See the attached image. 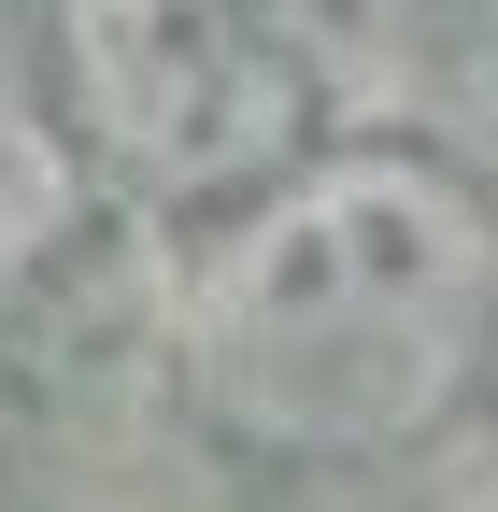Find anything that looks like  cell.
<instances>
[{
  "label": "cell",
  "instance_id": "7a4b0ae2",
  "mask_svg": "<svg viewBox=\"0 0 498 512\" xmlns=\"http://www.w3.org/2000/svg\"><path fill=\"white\" fill-rule=\"evenodd\" d=\"M43 72L72 157H100L157 214H242L314 143V57L257 0H57Z\"/></svg>",
  "mask_w": 498,
  "mask_h": 512
},
{
  "label": "cell",
  "instance_id": "277c9868",
  "mask_svg": "<svg viewBox=\"0 0 498 512\" xmlns=\"http://www.w3.org/2000/svg\"><path fill=\"white\" fill-rule=\"evenodd\" d=\"M257 15L285 43H370V29H399V0H257Z\"/></svg>",
  "mask_w": 498,
  "mask_h": 512
},
{
  "label": "cell",
  "instance_id": "3957f363",
  "mask_svg": "<svg viewBox=\"0 0 498 512\" xmlns=\"http://www.w3.org/2000/svg\"><path fill=\"white\" fill-rule=\"evenodd\" d=\"M86 228V157H72V114H57V72H43V15L0 0V299L43 285Z\"/></svg>",
  "mask_w": 498,
  "mask_h": 512
},
{
  "label": "cell",
  "instance_id": "6da1fadb",
  "mask_svg": "<svg viewBox=\"0 0 498 512\" xmlns=\"http://www.w3.org/2000/svg\"><path fill=\"white\" fill-rule=\"evenodd\" d=\"M498 342V214L442 157H299L185 271V384L257 456H399Z\"/></svg>",
  "mask_w": 498,
  "mask_h": 512
}]
</instances>
